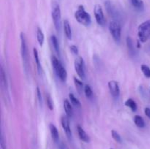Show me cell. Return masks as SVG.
Here are the masks:
<instances>
[{
    "label": "cell",
    "mask_w": 150,
    "mask_h": 149,
    "mask_svg": "<svg viewBox=\"0 0 150 149\" xmlns=\"http://www.w3.org/2000/svg\"><path fill=\"white\" fill-rule=\"evenodd\" d=\"M75 18L79 23L85 26H90L92 23L90 15L85 10L84 7L82 5L79 6L78 10L75 13Z\"/></svg>",
    "instance_id": "1"
},
{
    "label": "cell",
    "mask_w": 150,
    "mask_h": 149,
    "mask_svg": "<svg viewBox=\"0 0 150 149\" xmlns=\"http://www.w3.org/2000/svg\"><path fill=\"white\" fill-rule=\"evenodd\" d=\"M138 35L139 40L142 42H146L150 38V19L139 25Z\"/></svg>",
    "instance_id": "2"
},
{
    "label": "cell",
    "mask_w": 150,
    "mask_h": 149,
    "mask_svg": "<svg viewBox=\"0 0 150 149\" xmlns=\"http://www.w3.org/2000/svg\"><path fill=\"white\" fill-rule=\"evenodd\" d=\"M108 29H109V32L111 33V36L114 38V41L117 43H120L121 41V25H120V22L117 21V20H112L109 23L108 25Z\"/></svg>",
    "instance_id": "3"
},
{
    "label": "cell",
    "mask_w": 150,
    "mask_h": 149,
    "mask_svg": "<svg viewBox=\"0 0 150 149\" xmlns=\"http://www.w3.org/2000/svg\"><path fill=\"white\" fill-rule=\"evenodd\" d=\"M51 15H52L53 21H54V24L56 29H57V32H60V29H61V10H60L59 5L56 4V3L53 5Z\"/></svg>",
    "instance_id": "4"
},
{
    "label": "cell",
    "mask_w": 150,
    "mask_h": 149,
    "mask_svg": "<svg viewBox=\"0 0 150 149\" xmlns=\"http://www.w3.org/2000/svg\"><path fill=\"white\" fill-rule=\"evenodd\" d=\"M75 70L81 80H85L86 73H85V64L83 59L81 57H78L75 61Z\"/></svg>",
    "instance_id": "5"
},
{
    "label": "cell",
    "mask_w": 150,
    "mask_h": 149,
    "mask_svg": "<svg viewBox=\"0 0 150 149\" xmlns=\"http://www.w3.org/2000/svg\"><path fill=\"white\" fill-rule=\"evenodd\" d=\"M21 56L23 58V64L25 66L27 65L28 63V51H27V45H26V38L23 33H21Z\"/></svg>",
    "instance_id": "6"
},
{
    "label": "cell",
    "mask_w": 150,
    "mask_h": 149,
    "mask_svg": "<svg viewBox=\"0 0 150 149\" xmlns=\"http://www.w3.org/2000/svg\"><path fill=\"white\" fill-rule=\"evenodd\" d=\"M105 7L109 15L114 19H115L117 21H118L119 19L120 18V14L119 13L118 10L116 8L115 6L113 5L111 1L107 0V1H105Z\"/></svg>",
    "instance_id": "7"
},
{
    "label": "cell",
    "mask_w": 150,
    "mask_h": 149,
    "mask_svg": "<svg viewBox=\"0 0 150 149\" xmlns=\"http://www.w3.org/2000/svg\"><path fill=\"white\" fill-rule=\"evenodd\" d=\"M94 13H95V19L96 21L100 26H104L105 23V19L104 17L103 8L100 4H96L94 8Z\"/></svg>",
    "instance_id": "8"
},
{
    "label": "cell",
    "mask_w": 150,
    "mask_h": 149,
    "mask_svg": "<svg viewBox=\"0 0 150 149\" xmlns=\"http://www.w3.org/2000/svg\"><path fill=\"white\" fill-rule=\"evenodd\" d=\"M61 124L62 126V128L64 131H65L66 136L69 140L72 138V131L70 129V122H69V119L66 115H62L61 117Z\"/></svg>",
    "instance_id": "9"
},
{
    "label": "cell",
    "mask_w": 150,
    "mask_h": 149,
    "mask_svg": "<svg viewBox=\"0 0 150 149\" xmlns=\"http://www.w3.org/2000/svg\"><path fill=\"white\" fill-rule=\"evenodd\" d=\"M108 86L111 94L112 95L114 98H118L120 93L119 83H117V81H115V80H111V81L108 82Z\"/></svg>",
    "instance_id": "10"
},
{
    "label": "cell",
    "mask_w": 150,
    "mask_h": 149,
    "mask_svg": "<svg viewBox=\"0 0 150 149\" xmlns=\"http://www.w3.org/2000/svg\"><path fill=\"white\" fill-rule=\"evenodd\" d=\"M126 42H127V49H128V52L130 53V56H134L136 54V48H135L134 43H133V41L132 39V38L130 37H127V39H126Z\"/></svg>",
    "instance_id": "11"
},
{
    "label": "cell",
    "mask_w": 150,
    "mask_h": 149,
    "mask_svg": "<svg viewBox=\"0 0 150 149\" xmlns=\"http://www.w3.org/2000/svg\"><path fill=\"white\" fill-rule=\"evenodd\" d=\"M77 131H78V134H79V138H80L82 141L85 142V143H89V137L87 135L86 131L83 130V129L82 128L80 125L77 126Z\"/></svg>",
    "instance_id": "12"
},
{
    "label": "cell",
    "mask_w": 150,
    "mask_h": 149,
    "mask_svg": "<svg viewBox=\"0 0 150 149\" xmlns=\"http://www.w3.org/2000/svg\"><path fill=\"white\" fill-rule=\"evenodd\" d=\"M49 129H50V131H51V137H52V139L54 140V142L57 143V142H58L59 137V131L58 130H57V127H56L53 124H50Z\"/></svg>",
    "instance_id": "13"
},
{
    "label": "cell",
    "mask_w": 150,
    "mask_h": 149,
    "mask_svg": "<svg viewBox=\"0 0 150 149\" xmlns=\"http://www.w3.org/2000/svg\"><path fill=\"white\" fill-rule=\"evenodd\" d=\"M130 1L133 7L139 11H143L144 9V4L142 0H130Z\"/></svg>",
    "instance_id": "14"
},
{
    "label": "cell",
    "mask_w": 150,
    "mask_h": 149,
    "mask_svg": "<svg viewBox=\"0 0 150 149\" xmlns=\"http://www.w3.org/2000/svg\"><path fill=\"white\" fill-rule=\"evenodd\" d=\"M64 31L67 39H72V29H71V27H70V23H69L68 20H65L64 21Z\"/></svg>",
    "instance_id": "15"
},
{
    "label": "cell",
    "mask_w": 150,
    "mask_h": 149,
    "mask_svg": "<svg viewBox=\"0 0 150 149\" xmlns=\"http://www.w3.org/2000/svg\"><path fill=\"white\" fill-rule=\"evenodd\" d=\"M64 108L67 116L71 117L73 113V108H72V106L71 105H70V102H69L67 99H65V100L64 101Z\"/></svg>",
    "instance_id": "16"
},
{
    "label": "cell",
    "mask_w": 150,
    "mask_h": 149,
    "mask_svg": "<svg viewBox=\"0 0 150 149\" xmlns=\"http://www.w3.org/2000/svg\"><path fill=\"white\" fill-rule=\"evenodd\" d=\"M51 61H52V66L53 68H54V71H55L56 74H57V72H59V69L62 67V64L60 63V61H59L57 58V57L52 56V58H51Z\"/></svg>",
    "instance_id": "17"
},
{
    "label": "cell",
    "mask_w": 150,
    "mask_h": 149,
    "mask_svg": "<svg viewBox=\"0 0 150 149\" xmlns=\"http://www.w3.org/2000/svg\"><path fill=\"white\" fill-rule=\"evenodd\" d=\"M1 85H2L3 89L4 91L7 92V77H6V73L4 72V68L2 67H1Z\"/></svg>",
    "instance_id": "18"
},
{
    "label": "cell",
    "mask_w": 150,
    "mask_h": 149,
    "mask_svg": "<svg viewBox=\"0 0 150 149\" xmlns=\"http://www.w3.org/2000/svg\"><path fill=\"white\" fill-rule=\"evenodd\" d=\"M51 40L52 42L53 47H54V50L56 51V52L57 53L59 56H60V48H59V45L58 39H57V37L55 35H52L51 37Z\"/></svg>",
    "instance_id": "19"
},
{
    "label": "cell",
    "mask_w": 150,
    "mask_h": 149,
    "mask_svg": "<svg viewBox=\"0 0 150 149\" xmlns=\"http://www.w3.org/2000/svg\"><path fill=\"white\" fill-rule=\"evenodd\" d=\"M37 39H38V42L39 43V45L40 46H42L44 43V39H45V37H44L43 32H42V29L38 28V30H37Z\"/></svg>",
    "instance_id": "20"
},
{
    "label": "cell",
    "mask_w": 150,
    "mask_h": 149,
    "mask_svg": "<svg viewBox=\"0 0 150 149\" xmlns=\"http://www.w3.org/2000/svg\"><path fill=\"white\" fill-rule=\"evenodd\" d=\"M57 76L59 77V79L62 80V81H65V80H67V71H66V70L63 67H62L61 68L59 69V72H57Z\"/></svg>",
    "instance_id": "21"
},
{
    "label": "cell",
    "mask_w": 150,
    "mask_h": 149,
    "mask_svg": "<svg viewBox=\"0 0 150 149\" xmlns=\"http://www.w3.org/2000/svg\"><path fill=\"white\" fill-rule=\"evenodd\" d=\"M134 122L138 127H140V128H144V127H145L144 120V118H142V116H140V115H137L135 116Z\"/></svg>",
    "instance_id": "22"
},
{
    "label": "cell",
    "mask_w": 150,
    "mask_h": 149,
    "mask_svg": "<svg viewBox=\"0 0 150 149\" xmlns=\"http://www.w3.org/2000/svg\"><path fill=\"white\" fill-rule=\"evenodd\" d=\"M69 98L70 99V102L73 104V105L74 107H76V108H80L81 107V104L80 101L73 94V93H70L69 94Z\"/></svg>",
    "instance_id": "23"
},
{
    "label": "cell",
    "mask_w": 150,
    "mask_h": 149,
    "mask_svg": "<svg viewBox=\"0 0 150 149\" xmlns=\"http://www.w3.org/2000/svg\"><path fill=\"white\" fill-rule=\"evenodd\" d=\"M33 53H34V57H35V63L37 64V67H38V70L39 72V73L41 72V70H42V67H41L40 62V58H39V55H38V51L36 48H34L33 49Z\"/></svg>",
    "instance_id": "24"
},
{
    "label": "cell",
    "mask_w": 150,
    "mask_h": 149,
    "mask_svg": "<svg viewBox=\"0 0 150 149\" xmlns=\"http://www.w3.org/2000/svg\"><path fill=\"white\" fill-rule=\"evenodd\" d=\"M125 104L126 106L130 108V109L132 110V111H133V112L136 111V110H137V105H136V102H135L133 99H127Z\"/></svg>",
    "instance_id": "25"
},
{
    "label": "cell",
    "mask_w": 150,
    "mask_h": 149,
    "mask_svg": "<svg viewBox=\"0 0 150 149\" xmlns=\"http://www.w3.org/2000/svg\"><path fill=\"white\" fill-rule=\"evenodd\" d=\"M73 80H74L75 85H76V89H77L78 91L81 93L82 92V91L84 90V86H83V83H82V81H81L80 80L76 78V77H73Z\"/></svg>",
    "instance_id": "26"
},
{
    "label": "cell",
    "mask_w": 150,
    "mask_h": 149,
    "mask_svg": "<svg viewBox=\"0 0 150 149\" xmlns=\"http://www.w3.org/2000/svg\"><path fill=\"white\" fill-rule=\"evenodd\" d=\"M141 70H142V72H143V74H144L145 77L149 78L150 77V68L149 67H148L147 65H146V64H142V65L141 66Z\"/></svg>",
    "instance_id": "27"
},
{
    "label": "cell",
    "mask_w": 150,
    "mask_h": 149,
    "mask_svg": "<svg viewBox=\"0 0 150 149\" xmlns=\"http://www.w3.org/2000/svg\"><path fill=\"white\" fill-rule=\"evenodd\" d=\"M111 135H112L113 139H114L116 142H117V143H122L121 136H120V134H119L117 131H115V130H112V131H111Z\"/></svg>",
    "instance_id": "28"
},
{
    "label": "cell",
    "mask_w": 150,
    "mask_h": 149,
    "mask_svg": "<svg viewBox=\"0 0 150 149\" xmlns=\"http://www.w3.org/2000/svg\"><path fill=\"white\" fill-rule=\"evenodd\" d=\"M85 93V96L87 98H91L92 96V90L89 85H85L84 90H83Z\"/></svg>",
    "instance_id": "29"
},
{
    "label": "cell",
    "mask_w": 150,
    "mask_h": 149,
    "mask_svg": "<svg viewBox=\"0 0 150 149\" xmlns=\"http://www.w3.org/2000/svg\"><path fill=\"white\" fill-rule=\"evenodd\" d=\"M46 102H47V106L49 108L50 110H52L54 109V105H53V101L51 99L50 95H47L46 96Z\"/></svg>",
    "instance_id": "30"
},
{
    "label": "cell",
    "mask_w": 150,
    "mask_h": 149,
    "mask_svg": "<svg viewBox=\"0 0 150 149\" xmlns=\"http://www.w3.org/2000/svg\"><path fill=\"white\" fill-rule=\"evenodd\" d=\"M37 95H38V100H39L40 104L42 105V96H41V92H40V90L39 87H37Z\"/></svg>",
    "instance_id": "31"
},
{
    "label": "cell",
    "mask_w": 150,
    "mask_h": 149,
    "mask_svg": "<svg viewBox=\"0 0 150 149\" xmlns=\"http://www.w3.org/2000/svg\"><path fill=\"white\" fill-rule=\"evenodd\" d=\"M1 149H7V148H6L5 141H4V136H3L2 134H1Z\"/></svg>",
    "instance_id": "32"
},
{
    "label": "cell",
    "mask_w": 150,
    "mask_h": 149,
    "mask_svg": "<svg viewBox=\"0 0 150 149\" xmlns=\"http://www.w3.org/2000/svg\"><path fill=\"white\" fill-rule=\"evenodd\" d=\"M70 50H71L72 52L74 54H76V55H77V54L79 53V49H78V48L76 45H71V46H70Z\"/></svg>",
    "instance_id": "33"
},
{
    "label": "cell",
    "mask_w": 150,
    "mask_h": 149,
    "mask_svg": "<svg viewBox=\"0 0 150 149\" xmlns=\"http://www.w3.org/2000/svg\"><path fill=\"white\" fill-rule=\"evenodd\" d=\"M144 112L146 114V116L150 119V108H146L144 110Z\"/></svg>",
    "instance_id": "34"
},
{
    "label": "cell",
    "mask_w": 150,
    "mask_h": 149,
    "mask_svg": "<svg viewBox=\"0 0 150 149\" xmlns=\"http://www.w3.org/2000/svg\"><path fill=\"white\" fill-rule=\"evenodd\" d=\"M59 149H65V146H64V145L63 144V143H61V144L59 145Z\"/></svg>",
    "instance_id": "35"
}]
</instances>
